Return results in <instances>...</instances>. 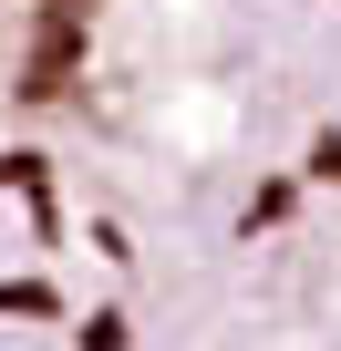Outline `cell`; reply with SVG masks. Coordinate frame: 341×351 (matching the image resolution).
I'll return each mask as SVG.
<instances>
[{
  "label": "cell",
  "mask_w": 341,
  "mask_h": 351,
  "mask_svg": "<svg viewBox=\"0 0 341 351\" xmlns=\"http://www.w3.org/2000/svg\"><path fill=\"white\" fill-rule=\"evenodd\" d=\"M0 351H341V0H0Z\"/></svg>",
  "instance_id": "cell-1"
}]
</instances>
